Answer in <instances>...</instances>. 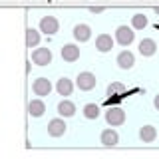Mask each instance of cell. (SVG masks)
<instances>
[{
  "mask_svg": "<svg viewBox=\"0 0 159 159\" xmlns=\"http://www.w3.org/2000/svg\"><path fill=\"white\" fill-rule=\"evenodd\" d=\"M84 116L88 119H98L99 117V107L96 103H86V106H84Z\"/></svg>",
  "mask_w": 159,
  "mask_h": 159,
  "instance_id": "cell-19",
  "label": "cell"
},
{
  "mask_svg": "<svg viewBox=\"0 0 159 159\" xmlns=\"http://www.w3.org/2000/svg\"><path fill=\"white\" fill-rule=\"evenodd\" d=\"M106 121L111 127L123 125V123H125V111H123L121 107H109L106 111Z\"/></svg>",
  "mask_w": 159,
  "mask_h": 159,
  "instance_id": "cell-2",
  "label": "cell"
},
{
  "mask_svg": "<svg viewBox=\"0 0 159 159\" xmlns=\"http://www.w3.org/2000/svg\"><path fill=\"white\" fill-rule=\"evenodd\" d=\"M155 12H157V14H159V8H155Z\"/></svg>",
  "mask_w": 159,
  "mask_h": 159,
  "instance_id": "cell-24",
  "label": "cell"
},
{
  "mask_svg": "<svg viewBox=\"0 0 159 159\" xmlns=\"http://www.w3.org/2000/svg\"><path fill=\"white\" fill-rule=\"evenodd\" d=\"M60 28V22L56 16H42L40 18V32L48 34V36H54Z\"/></svg>",
  "mask_w": 159,
  "mask_h": 159,
  "instance_id": "cell-3",
  "label": "cell"
},
{
  "mask_svg": "<svg viewBox=\"0 0 159 159\" xmlns=\"http://www.w3.org/2000/svg\"><path fill=\"white\" fill-rule=\"evenodd\" d=\"M96 48H98V52H109L113 48V38L109 34H99L96 38Z\"/></svg>",
  "mask_w": 159,
  "mask_h": 159,
  "instance_id": "cell-13",
  "label": "cell"
},
{
  "mask_svg": "<svg viewBox=\"0 0 159 159\" xmlns=\"http://www.w3.org/2000/svg\"><path fill=\"white\" fill-rule=\"evenodd\" d=\"M32 92L36 93V96H40V98L50 96V92H52V84H50L48 78H38V80H34V84H32Z\"/></svg>",
  "mask_w": 159,
  "mask_h": 159,
  "instance_id": "cell-6",
  "label": "cell"
},
{
  "mask_svg": "<svg viewBox=\"0 0 159 159\" xmlns=\"http://www.w3.org/2000/svg\"><path fill=\"white\" fill-rule=\"evenodd\" d=\"M157 52V44H155V40H151V38H143L141 42H139V54L141 56H153V54Z\"/></svg>",
  "mask_w": 159,
  "mask_h": 159,
  "instance_id": "cell-10",
  "label": "cell"
},
{
  "mask_svg": "<svg viewBox=\"0 0 159 159\" xmlns=\"http://www.w3.org/2000/svg\"><path fill=\"white\" fill-rule=\"evenodd\" d=\"M99 141H102L106 147H113V145L119 143V135H117L116 129H103L102 135H99Z\"/></svg>",
  "mask_w": 159,
  "mask_h": 159,
  "instance_id": "cell-9",
  "label": "cell"
},
{
  "mask_svg": "<svg viewBox=\"0 0 159 159\" xmlns=\"http://www.w3.org/2000/svg\"><path fill=\"white\" fill-rule=\"evenodd\" d=\"M145 26H147V16H143V14L131 16V28L133 30H143Z\"/></svg>",
  "mask_w": 159,
  "mask_h": 159,
  "instance_id": "cell-20",
  "label": "cell"
},
{
  "mask_svg": "<svg viewBox=\"0 0 159 159\" xmlns=\"http://www.w3.org/2000/svg\"><path fill=\"white\" fill-rule=\"evenodd\" d=\"M58 113L62 117H72L74 113H76V106H74L70 99H62V102L58 103Z\"/></svg>",
  "mask_w": 159,
  "mask_h": 159,
  "instance_id": "cell-17",
  "label": "cell"
},
{
  "mask_svg": "<svg viewBox=\"0 0 159 159\" xmlns=\"http://www.w3.org/2000/svg\"><path fill=\"white\" fill-rule=\"evenodd\" d=\"M44 111H46V106H44L42 99H32V102L28 103V113H30L32 117L44 116Z\"/></svg>",
  "mask_w": 159,
  "mask_h": 159,
  "instance_id": "cell-16",
  "label": "cell"
},
{
  "mask_svg": "<svg viewBox=\"0 0 159 159\" xmlns=\"http://www.w3.org/2000/svg\"><path fill=\"white\" fill-rule=\"evenodd\" d=\"M133 64H135V56H133L129 50H123V52L117 54V66L121 70H131Z\"/></svg>",
  "mask_w": 159,
  "mask_h": 159,
  "instance_id": "cell-8",
  "label": "cell"
},
{
  "mask_svg": "<svg viewBox=\"0 0 159 159\" xmlns=\"http://www.w3.org/2000/svg\"><path fill=\"white\" fill-rule=\"evenodd\" d=\"M133 38H135V32L129 26H119L116 30V42L121 44V46H129V44L133 42Z\"/></svg>",
  "mask_w": 159,
  "mask_h": 159,
  "instance_id": "cell-4",
  "label": "cell"
},
{
  "mask_svg": "<svg viewBox=\"0 0 159 159\" xmlns=\"http://www.w3.org/2000/svg\"><path fill=\"white\" fill-rule=\"evenodd\" d=\"M98 84L96 76H93L92 72H80L78 78H76V86L82 89V92H89V89H93Z\"/></svg>",
  "mask_w": 159,
  "mask_h": 159,
  "instance_id": "cell-1",
  "label": "cell"
},
{
  "mask_svg": "<svg viewBox=\"0 0 159 159\" xmlns=\"http://www.w3.org/2000/svg\"><path fill=\"white\" fill-rule=\"evenodd\" d=\"M117 93H125V86L121 82H111L107 86V96H117Z\"/></svg>",
  "mask_w": 159,
  "mask_h": 159,
  "instance_id": "cell-21",
  "label": "cell"
},
{
  "mask_svg": "<svg viewBox=\"0 0 159 159\" xmlns=\"http://www.w3.org/2000/svg\"><path fill=\"white\" fill-rule=\"evenodd\" d=\"M40 44V32L34 28H26V46L28 48H36Z\"/></svg>",
  "mask_w": 159,
  "mask_h": 159,
  "instance_id": "cell-18",
  "label": "cell"
},
{
  "mask_svg": "<svg viewBox=\"0 0 159 159\" xmlns=\"http://www.w3.org/2000/svg\"><path fill=\"white\" fill-rule=\"evenodd\" d=\"M89 10H92V14H102L106 8H103V6H93V8H89Z\"/></svg>",
  "mask_w": 159,
  "mask_h": 159,
  "instance_id": "cell-22",
  "label": "cell"
},
{
  "mask_svg": "<svg viewBox=\"0 0 159 159\" xmlns=\"http://www.w3.org/2000/svg\"><path fill=\"white\" fill-rule=\"evenodd\" d=\"M78 58H80V48L76 44H66L62 48V60L64 62H76Z\"/></svg>",
  "mask_w": 159,
  "mask_h": 159,
  "instance_id": "cell-12",
  "label": "cell"
},
{
  "mask_svg": "<svg viewBox=\"0 0 159 159\" xmlns=\"http://www.w3.org/2000/svg\"><path fill=\"white\" fill-rule=\"evenodd\" d=\"M64 133H66V123H64V119H60V117L50 119V123H48V135L62 137Z\"/></svg>",
  "mask_w": 159,
  "mask_h": 159,
  "instance_id": "cell-7",
  "label": "cell"
},
{
  "mask_svg": "<svg viewBox=\"0 0 159 159\" xmlns=\"http://www.w3.org/2000/svg\"><path fill=\"white\" fill-rule=\"evenodd\" d=\"M155 137H157V129L153 125H143L141 129H139V139H141L143 143L155 141Z\"/></svg>",
  "mask_w": 159,
  "mask_h": 159,
  "instance_id": "cell-14",
  "label": "cell"
},
{
  "mask_svg": "<svg viewBox=\"0 0 159 159\" xmlns=\"http://www.w3.org/2000/svg\"><path fill=\"white\" fill-rule=\"evenodd\" d=\"M32 62L36 66H48L52 62V50L50 48H36L32 52Z\"/></svg>",
  "mask_w": 159,
  "mask_h": 159,
  "instance_id": "cell-5",
  "label": "cell"
},
{
  "mask_svg": "<svg viewBox=\"0 0 159 159\" xmlns=\"http://www.w3.org/2000/svg\"><path fill=\"white\" fill-rule=\"evenodd\" d=\"M74 38H76L78 42H88V40L92 38V28H89L88 24H76V26H74Z\"/></svg>",
  "mask_w": 159,
  "mask_h": 159,
  "instance_id": "cell-11",
  "label": "cell"
},
{
  "mask_svg": "<svg viewBox=\"0 0 159 159\" xmlns=\"http://www.w3.org/2000/svg\"><path fill=\"white\" fill-rule=\"evenodd\" d=\"M56 89H58L60 96H72V92H74V84H72V80H68V78H60V80H58V84H56Z\"/></svg>",
  "mask_w": 159,
  "mask_h": 159,
  "instance_id": "cell-15",
  "label": "cell"
},
{
  "mask_svg": "<svg viewBox=\"0 0 159 159\" xmlns=\"http://www.w3.org/2000/svg\"><path fill=\"white\" fill-rule=\"evenodd\" d=\"M153 106H155V109H157V111H159V93H157L155 98H153Z\"/></svg>",
  "mask_w": 159,
  "mask_h": 159,
  "instance_id": "cell-23",
  "label": "cell"
}]
</instances>
